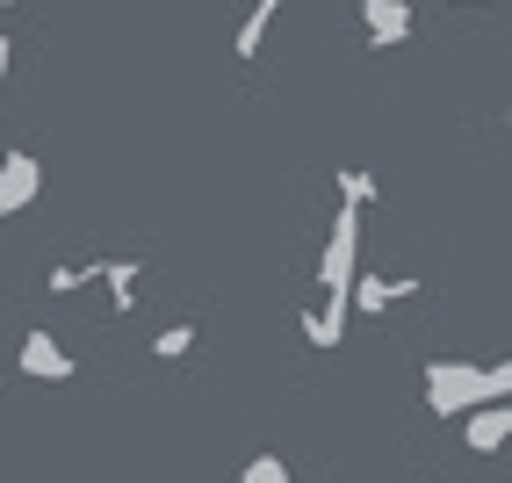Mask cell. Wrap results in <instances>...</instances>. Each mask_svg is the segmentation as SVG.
<instances>
[{"label": "cell", "instance_id": "cell-3", "mask_svg": "<svg viewBox=\"0 0 512 483\" xmlns=\"http://www.w3.org/2000/svg\"><path fill=\"white\" fill-rule=\"evenodd\" d=\"M419 296V274H375V267H354L347 282V310H361V318H383V310L412 303Z\"/></svg>", "mask_w": 512, "mask_h": 483}, {"label": "cell", "instance_id": "cell-9", "mask_svg": "<svg viewBox=\"0 0 512 483\" xmlns=\"http://www.w3.org/2000/svg\"><path fill=\"white\" fill-rule=\"evenodd\" d=\"M347 318H354V310H347V303H325V296H318L311 310H303V339H311V347H318V354H332V347H339V339H347Z\"/></svg>", "mask_w": 512, "mask_h": 483}, {"label": "cell", "instance_id": "cell-6", "mask_svg": "<svg viewBox=\"0 0 512 483\" xmlns=\"http://www.w3.org/2000/svg\"><path fill=\"white\" fill-rule=\"evenodd\" d=\"M505 433H512V404H505V397H498V404L462 411V447H469V455H498Z\"/></svg>", "mask_w": 512, "mask_h": 483}, {"label": "cell", "instance_id": "cell-11", "mask_svg": "<svg viewBox=\"0 0 512 483\" xmlns=\"http://www.w3.org/2000/svg\"><path fill=\"white\" fill-rule=\"evenodd\" d=\"M188 354H195V325H166L152 339V361H188Z\"/></svg>", "mask_w": 512, "mask_h": 483}, {"label": "cell", "instance_id": "cell-12", "mask_svg": "<svg viewBox=\"0 0 512 483\" xmlns=\"http://www.w3.org/2000/svg\"><path fill=\"white\" fill-rule=\"evenodd\" d=\"M339 202L368 210V202H375V174H361V166H339Z\"/></svg>", "mask_w": 512, "mask_h": 483}, {"label": "cell", "instance_id": "cell-17", "mask_svg": "<svg viewBox=\"0 0 512 483\" xmlns=\"http://www.w3.org/2000/svg\"><path fill=\"white\" fill-rule=\"evenodd\" d=\"M8 8H15V0H8Z\"/></svg>", "mask_w": 512, "mask_h": 483}, {"label": "cell", "instance_id": "cell-2", "mask_svg": "<svg viewBox=\"0 0 512 483\" xmlns=\"http://www.w3.org/2000/svg\"><path fill=\"white\" fill-rule=\"evenodd\" d=\"M354 267H361V210H354V202H339L332 231H325V253H318V296L325 303H347Z\"/></svg>", "mask_w": 512, "mask_h": 483}, {"label": "cell", "instance_id": "cell-16", "mask_svg": "<svg viewBox=\"0 0 512 483\" xmlns=\"http://www.w3.org/2000/svg\"><path fill=\"white\" fill-rule=\"evenodd\" d=\"M448 8H498V0H448Z\"/></svg>", "mask_w": 512, "mask_h": 483}, {"label": "cell", "instance_id": "cell-8", "mask_svg": "<svg viewBox=\"0 0 512 483\" xmlns=\"http://www.w3.org/2000/svg\"><path fill=\"white\" fill-rule=\"evenodd\" d=\"M361 22H368L375 51H397L404 37H412V0H361Z\"/></svg>", "mask_w": 512, "mask_h": 483}, {"label": "cell", "instance_id": "cell-4", "mask_svg": "<svg viewBox=\"0 0 512 483\" xmlns=\"http://www.w3.org/2000/svg\"><path fill=\"white\" fill-rule=\"evenodd\" d=\"M37 188H44V159L37 152H0V217H22L29 202H37Z\"/></svg>", "mask_w": 512, "mask_h": 483}, {"label": "cell", "instance_id": "cell-14", "mask_svg": "<svg viewBox=\"0 0 512 483\" xmlns=\"http://www.w3.org/2000/svg\"><path fill=\"white\" fill-rule=\"evenodd\" d=\"M246 483H289L282 455H253V462H246Z\"/></svg>", "mask_w": 512, "mask_h": 483}, {"label": "cell", "instance_id": "cell-10", "mask_svg": "<svg viewBox=\"0 0 512 483\" xmlns=\"http://www.w3.org/2000/svg\"><path fill=\"white\" fill-rule=\"evenodd\" d=\"M275 15H282V0H253V8H246V22H238V37H231V51L238 58H260V44H267V29H275Z\"/></svg>", "mask_w": 512, "mask_h": 483}, {"label": "cell", "instance_id": "cell-15", "mask_svg": "<svg viewBox=\"0 0 512 483\" xmlns=\"http://www.w3.org/2000/svg\"><path fill=\"white\" fill-rule=\"evenodd\" d=\"M8 58H15V44H8V29H0V80H8Z\"/></svg>", "mask_w": 512, "mask_h": 483}, {"label": "cell", "instance_id": "cell-5", "mask_svg": "<svg viewBox=\"0 0 512 483\" xmlns=\"http://www.w3.org/2000/svg\"><path fill=\"white\" fill-rule=\"evenodd\" d=\"M15 361H22L29 383H65V375H73V354H65V347H58V332H44V325H37V332H22V354H15Z\"/></svg>", "mask_w": 512, "mask_h": 483}, {"label": "cell", "instance_id": "cell-13", "mask_svg": "<svg viewBox=\"0 0 512 483\" xmlns=\"http://www.w3.org/2000/svg\"><path fill=\"white\" fill-rule=\"evenodd\" d=\"M87 282H94V267H87V260H80V267H73V260L51 267V296H73V289H87Z\"/></svg>", "mask_w": 512, "mask_h": 483}, {"label": "cell", "instance_id": "cell-7", "mask_svg": "<svg viewBox=\"0 0 512 483\" xmlns=\"http://www.w3.org/2000/svg\"><path fill=\"white\" fill-rule=\"evenodd\" d=\"M94 282L109 289V310H116V318H130V310H138V289H145V267L130 260V253H116V260H94Z\"/></svg>", "mask_w": 512, "mask_h": 483}, {"label": "cell", "instance_id": "cell-1", "mask_svg": "<svg viewBox=\"0 0 512 483\" xmlns=\"http://www.w3.org/2000/svg\"><path fill=\"white\" fill-rule=\"evenodd\" d=\"M512 390L505 361H426V411L433 419H462L476 404H498Z\"/></svg>", "mask_w": 512, "mask_h": 483}]
</instances>
